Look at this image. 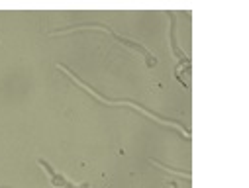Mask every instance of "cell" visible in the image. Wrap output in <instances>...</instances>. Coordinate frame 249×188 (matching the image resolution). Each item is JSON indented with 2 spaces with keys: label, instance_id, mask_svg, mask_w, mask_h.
<instances>
[{
  "label": "cell",
  "instance_id": "cell-1",
  "mask_svg": "<svg viewBox=\"0 0 249 188\" xmlns=\"http://www.w3.org/2000/svg\"><path fill=\"white\" fill-rule=\"evenodd\" d=\"M83 28H102V30H106V32H110L118 41H122V43H126V45H130V47H134L136 51H140V53H143V57L147 59V63H149V67H153L155 65V57L143 47V45H140V43H136V41H132V39H126V37H122V35H118V34H114L108 26H102V24H81ZM81 26H73V28H69V30H75V28H81Z\"/></svg>",
  "mask_w": 249,
  "mask_h": 188
},
{
  "label": "cell",
  "instance_id": "cell-2",
  "mask_svg": "<svg viewBox=\"0 0 249 188\" xmlns=\"http://www.w3.org/2000/svg\"><path fill=\"white\" fill-rule=\"evenodd\" d=\"M39 165L47 171V174H49V178H51V182L55 184V186H59V188H87L89 184H83V186H77V184H71L65 176H61L59 172H55L53 171V167H49L47 163H45V159H39Z\"/></svg>",
  "mask_w": 249,
  "mask_h": 188
},
{
  "label": "cell",
  "instance_id": "cell-3",
  "mask_svg": "<svg viewBox=\"0 0 249 188\" xmlns=\"http://www.w3.org/2000/svg\"><path fill=\"white\" fill-rule=\"evenodd\" d=\"M171 45H173V53L178 57V61H180V65L184 67V71H191V61H189V57H186V55L178 49L177 39H175V18L171 20Z\"/></svg>",
  "mask_w": 249,
  "mask_h": 188
},
{
  "label": "cell",
  "instance_id": "cell-4",
  "mask_svg": "<svg viewBox=\"0 0 249 188\" xmlns=\"http://www.w3.org/2000/svg\"><path fill=\"white\" fill-rule=\"evenodd\" d=\"M0 188H2V186H0Z\"/></svg>",
  "mask_w": 249,
  "mask_h": 188
}]
</instances>
